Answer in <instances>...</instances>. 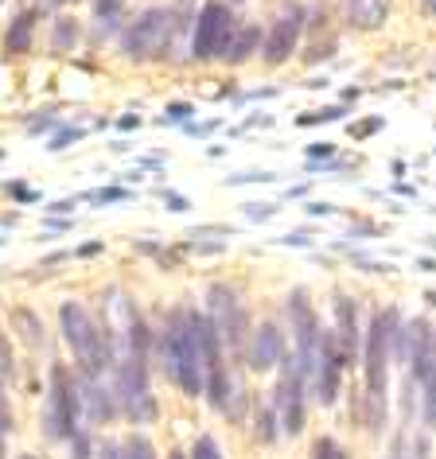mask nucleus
Listing matches in <instances>:
<instances>
[{
  "label": "nucleus",
  "mask_w": 436,
  "mask_h": 459,
  "mask_svg": "<svg viewBox=\"0 0 436 459\" xmlns=\"http://www.w3.org/2000/svg\"><path fill=\"white\" fill-rule=\"evenodd\" d=\"M199 312L191 307H176L168 316V327H164V339H160V351H164V366H168V377L176 382L187 397H199L206 389V359H203V339H199Z\"/></svg>",
  "instance_id": "obj_1"
},
{
  "label": "nucleus",
  "mask_w": 436,
  "mask_h": 459,
  "mask_svg": "<svg viewBox=\"0 0 436 459\" xmlns=\"http://www.w3.org/2000/svg\"><path fill=\"white\" fill-rule=\"evenodd\" d=\"M394 331H397V312H378L371 319V331H366V401H371V412H366V424L378 432L386 420V362L389 351H394Z\"/></svg>",
  "instance_id": "obj_2"
},
{
  "label": "nucleus",
  "mask_w": 436,
  "mask_h": 459,
  "mask_svg": "<svg viewBox=\"0 0 436 459\" xmlns=\"http://www.w3.org/2000/svg\"><path fill=\"white\" fill-rule=\"evenodd\" d=\"M59 324H63V339L71 342L78 366H83V374H101L106 366L113 362V342L106 331H98V324L86 316V307L78 300H66L59 307Z\"/></svg>",
  "instance_id": "obj_3"
},
{
  "label": "nucleus",
  "mask_w": 436,
  "mask_h": 459,
  "mask_svg": "<svg viewBox=\"0 0 436 459\" xmlns=\"http://www.w3.org/2000/svg\"><path fill=\"white\" fill-rule=\"evenodd\" d=\"M171 31H176V13H171V8H148V13L125 31V55H129L133 63L164 59L171 48Z\"/></svg>",
  "instance_id": "obj_4"
},
{
  "label": "nucleus",
  "mask_w": 436,
  "mask_h": 459,
  "mask_svg": "<svg viewBox=\"0 0 436 459\" xmlns=\"http://www.w3.org/2000/svg\"><path fill=\"white\" fill-rule=\"evenodd\" d=\"M234 13L222 4V0H206L203 4V13L199 20H195V39H191V59H222L226 48H231V39H234Z\"/></svg>",
  "instance_id": "obj_5"
},
{
  "label": "nucleus",
  "mask_w": 436,
  "mask_h": 459,
  "mask_svg": "<svg viewBox=\"0 0 436 459\" xmlns=\"http://www.w3.org/2000/svg\"><path fill=\"white\" fill-rule=\"evenodd\" d=\"M211 324L218 327V335L222 342L231 347L234 359H246V347H249V319H246V307L238 300L234 289H226V284H211Z\"/></svg>",
  "instance_id": "obj_6"
},
{
  "label": "nucleus",
  "mask_w": 436,
  "mask_h": 459,
  "mask_svg": "<svg viewBox=\"0 0 436 459\" xmlns=\"http://www.w3.org/2000/svg\"><path fill=\"white\" fill-rule=\"evenodd\" d=\"M118 397H121V409L133 417V424L156 420V401L148 394L144 359H121L118 362Z\"/></svg>",
  "instance_id": "obj_7"
},
{
  "label": "nucleus",
  "mask_w": 436,
  "mask_h": 459,
  "mask_svg": "<svg viewBox=\"0 0 436 459\" xmlns=\"http://www.w3.org/2000/svg\"><path fill=\"white\" fill-rule=\"evenodd\" d=\"M78 432V394L66 366H51V394H48V436L71 440Z\"/></svg>",
  "instance_id": "obj_8"
},
{
  "label": "nucleus",
  "mask_w": 436,
  "mask_h": 459,
  "mask_svg": "<svg viewBox=\"0 0 436 459\" xmlns=\"http://www.w3.org/2000/svg\"><path fill=\"white\" fill-rule=\"evenodd\" d=\"M281 385H277V417H281V432H304V370L296 359L281 362Z\"/></svg>",
  "instance_id": "obj_9"
},
{
  "label": "nucleus",
  "mask_w": 436,
  "mask_h": 459,
  "mask_svg": "<svg viewBox=\"0 0 436 459\" xmlns=\"http://www.w3.org/2000/svg\"><path fill=\"white\" fill-rule=\"evenodd\" d=\"M301 31H304V8H289L284 16H277V24H273L269 39H266V63L269 66H281L289 63V55L296 51V43H301Z\"/></svg>",
  "instance_id": "obj_10"
},
{
  "label": "nucleus",
  "mask_w": 436,
  "mask_h": 459,
  "mask_svg": "<svg viewBox=\"0 0 436 459\" xmlns=\"http://www.w3.org/2000/svg\"><path fill=\"white\" fill-rule=\"evenodd\" d=\"M277 362H284V339L277 324H261L249 331V347H246V366L249 370H273Z\"/></svg>",
  "instance_id": "obj_11"
},
{
  "label": "nucleus",
  "mask_w": 436,
  "mask_h": 459,
  "mask_svg": "<svg viewBox=\"0 0 436 459\" xmlns=\"http://www.w3.org/2000/svg\"><path fill=\"white\" fill-rule=\"evenodd\" d=\"M347 24L359 31H378L389 20V0H343Z\"/></svg>",
  "instance_id": "obj_12"
},
{
  "label": "nucleus",
  "mask_w": 436,
  "mask_h": 459,
  "mask_svg": "<svg viewBox=\"0 0 436 459\" xmlns=\"http://www.w3.org/2000/svg\"><path fill=\"white\" fill-rule=\"evenodd\" d=\"M336 335L343 342V354H347V362H354V354H359V324H354V304L351 296H336Z\"/></svg>",
  "instance_id": "obj_13"
},
{
  "label": "nucleus",
  "mask_w": 436,
  "mask_h": 459,
  "mask_svg": "<svg viewBox=\"0 0 436 459\" xmlns=\"http://www.w3.org/2000/svg\"><path fill=\"white\" fill-rule=\"evenodd\" d=\"M257 48H261V28L257 24H246V28L234 31V39H231V48H226L222 59L231 63V66H238V63H246Z\"/></svg>",
  "instance_id": "obj_14"
},
{
  "label": "nucleus",
  "mask_w": 436,
  "mask_h": 459,
  "mask_svg": "<svg viewBox=\"0 0 436 459\" xmlns=\"http://www.w3.org/2000/svg\"><path fill=\"white\" fill-rule=\"evenodd\" d=\"M31 31H36V13H20L13 20V28H8V36H4V51L8 55H28L31 51Z\"/></svg>",
  "instance_id": "obj_15"
},
{
  "label": "nucleus",
  "mask_w": 436,
  "mask_h": 459,
  "mask_svg": "<svg viewBox=\"0 0 436 459\" xmlns=\"http://www.w3.org/2000/svg\"><path fill=\"white\" fill-rule=\"evenodd\" d=\"M83 397L90 401V420L106 424V420L113 417V401H109L106 389L98 385V377H94V374H86V377H83Z\"/></svg>",
  "instance_id": "obj_16"
},
{
  "label": "nucleus",
  "mask_w": 436,
  "mask_h": 459,
  "mask_svg": "<svg viewBox=\"0 0 436 459\" xmlns=\"http://www.w3.org/2000/svg\"><path fill=\"white\" fill-rule=\"evenodd\" d=\"M13 324L20 327V335H24V342H31V347H39V342H43V324H39L36 312H28V307H16Z\"/></svg>",
  "instance_id": "obj_17"
},
{
  "label": "nucleus",
  "mask_w": 436,
  "mask_h": 459,
  "mask_svg": "<svg viewBox=\"0 0 436 459\" xmlns=\"http://www.w3.org/2000/svg\"><path fill=\"white\" fill-rule=\"evenodd\" d=\"M78 39V24L74 20H55V36H51V51H71Z\"/></svg>",
  "instance_id": "obj_18"
},
{
  "label": "nucleus",
  "mask_w": 436,
  "mask_h": 459,
  "mask_svg": "<svg viewBox=\"0 0 436 459\" xmlns=\"http://www.w3.org/2000/svg\"><path fill=\"white\" fill-rule=\"evenodd\" d=\"M281 417H273V409H257V417H254V436L261 444H273L277 440V429H273V424H277Z\"/></svg>",
  "instance_id": "obj_19"
},
{
  "label": "nucleus",
  "mask_w": 436,
  "mask_h": 459,
  "mask_svg": "<svg viewBox=\"0 0 436 459\" xmlns=\"http://www.w3.org/2000/svg\"><path fill=\"white\" fill-rule=\"evenodd\" d=\"M121 459H156V452L144 436H129V440L121 444Z\"/></svg>",
  "instance_id": "obj_20"
},
{
  "label": "nucleus",
  "mask_w": 436,
  "mask_h": 459,
  "mask_svg": "<svg viewBox=\"0 0 436 459\" xmlns=\"http://www.w3.org/2000/svg\"><path fill=\"white\" fill-rule=\"evenodd\" d=\"M424 424L436 429V366H432L429 382H424Z\"/></svg>",
  "instance_id": "obj_21"
},
{
  "label": "nucleus",
  "mask_w": 436,
  "mask_h": 459,
  "mask_svg": "<svg viewBox=\"0 0 436 459\" xmlns=\"http://www.w3.org/2000/svg\"><path fill=\"white\" fill-rule=\"evenodd\" d=\"M343 113H347L343 106H331V109H319V113H304V117H296V125H304V129H308V125H324V121H343Z\"/></svg>",
  "instance_id": "obj_22"
},
{
  "label": "nucleus",
  "mask_w": 436,
  "mask_h": 459,
  "mask_svg": "<svg viewBox=\"0 0 436 459\" xmlns=\"http://www.w3.org/2000/svg\"><path fill=\"white\" fill-rule=\"evenodd\" d=\"M312 459H347V452H343V447L331 440V436H324V440H316Z\"/></svg>",
  "instance_id": "obj_23"
},
{
  "label": "nucleus",
  "mask_w": 436,
  "mask_h": 459,
  "mask_svg": "<svg viewBox=\"0 0 436 459\" xmlns=\"http://www.w3.org/2000/svg\"><path fill=\"white\" fill-rule=\"evenodd\" d=\"M191 459H222V455H218V444L211 440V436H199L195 447H191Z\"/></svg>",
  "instance_id": "obj_24"
},
{
  "label": "nucleus",
  "mask_w": 436,
  "mask_h": 459,
  "mask_svg": "<svg viewBox=\"0 0 436 459\" xmlns=\"http://www.w3.org/2000/svg\"><path fill=\"white\" fill-rule=\"evenodd\" d=\"M246 214L254 218V222H269V218L277 214V203H246Z\"/></svg>",
  "instance_id": "obj_25"
},
{
  "label": "nucleus",
  "mask_w": 436,
  "mask_h": 459,
  "mask_svg": "<svg viewBox=\"0 0 436 459\" xmlns=\"http://www.w3.org/2000/svg\"><path fill=\"white\" fill-rule=\"evenodd\" d=\"M74 141H83V129H59L48 148H51V152H63V148H66V144H74Z\"/></svg>",
  "instance_id": "obj_26"
},
{
  "label": "nucleus",
  "mask_w": 436,
  "mask_h": 459,
  "mask_svg": "<svg viewBox=\"0 0 436 459\" xmlns=\"http://www.w3.org/2000/svg\"><path fill=\"white\" fill-rule=\"evenodd\" d=\"M13 351H8V339H4V327H0V377H13Z\"/></svg>",
  "instance_id": "obj_27"
},
{
  "label": "nucleus",
  "mask_w": 436,
  "mask_h": 459,
  "mask_svg": "<svg viewBox=\"0 0 436 459\" xmlns=\"http://www.w3.org/2000/svg\"><path fill=\"white\" fill-rule=\"evenodd\" d=\"M90 199L94 203H121V199H129V191L125 187H106V191H94Z\"/></svg>",
  "instance_id": "obj_28"
},
{
  "label": "nucleus",
  "mask_w": 436,
  "mask_h": 459,
  "mask_svg": "<svg viewBox=\"0 0 436 459\" xmlns=\"http://www.w3.org/2000/svg\"><path fill=\"white\" fill-rule=\"evenodd\" d=\"M378 129H382V117H371V121H362V125H351V136H354V141H362V136H371Z\"/></svg>",
  "instance_id": "obj_29"
},
{
  "label": "nucleus",
  "mask_w": 436,
  "mask_h": 459,
  "mask_svg": "<svg viewBox=\"0 0 436 459\" xmlns=\"http://www.w3.org/2000/svg\"><path fill=\"white\" fill-rule=\"evenodd\" d=\"M191 106H187V101H171V106H168V121H187L191 117Z\"/></svg>",
  "instance_id": "obj_30"
},
{
  "label": "nucleus",
  "mask_w": 436,
  "mask_h": 459,
  "mask_svg": "<svg viewBox=\"0 0 436 459\" xmlns=\"http://www.w3.org/2000/svg\"><path fill=\"white\" fill-rule=\"evenodd\" d=\"M71 440H74V459H90V440H86V432H74Z\"/></svg>",
  "instance_id": "obj_31"
},
{
  "label": "nucleus",
  "mask_w": 436,
  "mask_h": 459,
  "mask_svg": "<svg viewBox=\"0 0 436 459\" xmlns=\"http://www.w3.org/2000/svg\"><path fill=\"white\" fill-rule=\"evenodd\" d=\"M164 203L171 206V211H176V214H183V211H187V199H183V195H176V191H164Z\"/></svg>",
  "instance_id": "obj_32"
},
{
  "label": "nucleus",
  "mask_w": 436,
  "mask_h": 459,
  "mask_svg": "<svg viewBox=\"0 0 436 459\" xmlns=\"http://www.w3.org/2000/svg\"><path fill=\"white\" fill-rule=\"evenodd\" d=\"M331 55H336V43H324V48L316 43V48L308 51V63H316V59H331Z\"/></svg>",
  "instance_id": "obj_33"
},
{
  "label": "nucleus",
  "mask_w": 436,
  "mask_h": 459,
  "mask_svg": "<svg viewBox=\"0 0 436 459\" xmlns=\"http://www.w3.org/2000/svg\"><path fill=\"white\" fill-rule=\"evenodd\" d=\"M319 156H336V144H327V141H319L308 148V160H319Z\"/></svg>",
  "instance_id": "obj_34"
},
{
  "label": "nucleus",
  "mask_w": 436,
  "mask_h": 459,
  "mask_svg": "<svg viewBox=\"0 0 436 459\" xmlns=\"http://www.w3.org/2000/svg\"><path fill=\"white\" fill-rule=\"evenodd\" d=\"M94 8H98V16H113L121 8V0H94Z\"/></svg>",
  "instance_id": "obj_35"
},
{
  "label": "nucleus",
  "mask_w": 436,
  "mask_h": 459,
  "mask_svg": "<svg viewBox=\"0 0 436 459\" xmlns=\"http://www.w3.org/2000/svg\"><path fill=\"white\" fill-rule=\"evenodd\" d=\"M0 432H13V412H8L4 397H0Z\"/></svg>",
  "instance_id": "obj_36"
},
{
  "label": "nucleus",
  "mask_w": 436,
  "mask_h": 459,
  "mask_svg": "<svg viewBox=\"0 0 436 459\" xmlns=\"http://www.w3.org/2000/svg\"><path fill=\"white\" fill-rule=\"evenodd\" d=\"M71 206H74V199H59V203H51L48 211L51 214H71Z\"/></svg>",
  "instance_id": "obj_37"
},
{
  "label": "nucleus",
  "mask_w": 436,
  "mask_h": 459,
  "mask_svg": "<svg viewBox=\"0 0 436 459\" xmlns=\"http://www.w3.org/2000/svg\"><path fill=\"white\" fill-rule=\"evenodd\" d=\"M101 459H121V444H101Z\"/></svg>",
  "instance_id": "obj_38"
},
{
  "label": "nucleus",
  "mask_w": 436,
  "mask_h": 459,
  "mask_svg": "<svg viewBox=\"0 0 436 459\" xmlns=\"http://www.w3.org/2000/svg\"><path fill=\"white\" fill-rule=\"evenodd\" d=\"M281 246H308V234H284Z\"/></svg>",
  "instance_id": "obj_39"
},
{
  "label": "nucleus",
  "mask_w": 436,
  "mask_h": 459,
  "mask_svg": "<svg viewBox=\"0 0 436 459\" xmlns=\"http://www.w3.org/2000/svg\"><path fill=\"white\" fill-rule=\"evenodd\" d=\"M101 254V242H86V246H78V257H94Z\"/></svg>",
  "instance_id": "obj_40"
},
{
  "label": "nucleus",
  "mask_w": 436,
  "mask_h": 459,
  "mask_svg": "<svg viewBox=\"0 0 436 459\" xmlns=\"http://www.w3.org/2000/svg\"><path fill=\"white\" fill-rule=\"evenodd\" d=\"M331 211H336L331 203H308V214H331Z\"/></svg>",
  "instance_id": "obj_41"
},
{
  "label": "nucleus",
  "mask_w": 436,
  "mask_h": 459,
  "mask_svg": "<svg viewBox=\"0 0 436 459\" xmlns=\"http://www.w3.org/2000/svg\"><path fill=\"white\" fill-rule=\"evenodd\" d=\"M66 0H36V8H43V13H55V8H63Z\"/></svg>",
  "instance_id": "obj_42"
},
{
  "label": "nucleus",
  "mask_w": 436,
  "mask_h": 459,
  "mask_svg": "<svg viewBox=\"0 0 436 459\" xmlns=\"http://www.w3.org/2000/svg\"><path fill=\"white\" fill-rule=\"evenodd\" d=\"M13 195H16L20 203H31V199H36V195H31L28 187H20V183H13Z\"/></svg>",
  "instance_id": "obj_43"
},
{
  "label": "nucleus",
  "mask_w": 436,
  "mask_h": 459,
  "mask_svg": "<svg viewBox=\"0 0 436 459\" xmlns=\"http://www.w3.org/2000/svg\"><path fill=\"white\" fill-rule=\"evenodd\" d=\"M417 269H421V273H436V261H432V257H421Z\"/></svg>",
  "instance_id": "obj_44"
},
{
  "label": "nucleus",
  "mask_w": 436,
  "mask_h": 459,
  "mask_svg": "<svg viewBox=\"0 0 436 459\" xmlns=\"http://www.w3.org/2000/svg\"><path fill=\"white\" fill-rule=\"evenodd\" d=\"M421 4H424V13L429 16H436V0H421Z\"/></svg>",
  "instance_id": "obj_45"
},
{
  "label": "nucleus",
  "mask_w": 436,
  "mask_h": 459,
  "mask_svg": "<svg viewBox=\"0 0 436 459\" xmlns=\"http://www.w3.org/2000/svg\"><path fill=\"white\" fill-rule=\"evenodd\" d=\"M171 459H187V455H183V452H171Z\"/></svg>",
  "instance_id": "obj_46"
},
{
  "label": "nucleus",
  "mask_w": 436,
  "mask_h": 459,
  "mask_svg": "<svg viewBox=\"0 0 436 459\" xmlns=\"http://www.w3.org/2000/svg\"><path fill=\"white\" fill-rule=\"evenodd\" d=\"M20 459H36V455H20Z\"/></svg>",
  "instance_id": "obj_47"
},
{
  "label": "nucleus",
  "mask_w": 436,
  "mask_h": 459,
  "mask_svg": "<svg viewBox=\"0 0 436 459\" xmlns=\"http://www.w3.org/2000/svg\"><path fill=\"white\" fill-rule=\"evenodd\" d=\"M234 4H242V0H234Z\"/></svg>",
  "instance_id": "obj_48"
},
{
  "label": "nucleus",
  "mask_w": 436,
  "mask_h": 459,
  "mask_svg": "<svg viewBox=\"0 0 436 459\" xmlns=\"http://www.w3.org/2000/svg\"><path fill=\"white\" fill-rule=\"evenodd\" d=\"M0 455H4V447H0Z\"/></svg>",
  "instance_id": "obj_49"
}]
</instances>
